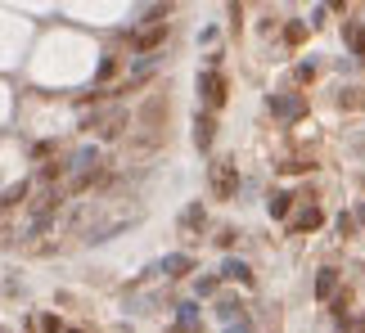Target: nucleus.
I'll return each instance as SVG.
<instances>
[{
    "label": "nucleus",
    "instance_id": "f257e3e1",
    "mask_svg": "<svg viewBox=\"0 0 365 333\" xmlns=\"http://www.w3.org/2000/svg\"><path fill=\"white\" fill-rule=\"evenodd\" d=\"M208 185H212L217 198H235V189H239V167L221 158V163H212V171H208Z\"/></svg>",
    "mask_w": 365,
    "mask_h": 333
},
{
    "label": "nucleus",
    "instance_id": "f03ea898",
    "mask_svg": "<svg viewBox=\"0 0 365 333\" xmlns=\"http://www.w3.org/2000/svg\"><path fill=\"white\" fill-rule=\"evenodd\" d=\"M271 113H275V117H284V122H297V117H306V99L297 90L271 95Z\"/></svg>",
    "mask_w": 365,
    "mask_h": 333
},
{
    "label": "nucleus",
    "instance_id": "7ed1b4c3",
    "mask_svg": "<svg viewBox=\"0 0 365 333\" xmlns=\"http://www.w3.org/2000/svg\"><path fill=\"white\" fill-rule=\"evenodd\" d=\"M127 122H131L127 108H109V113H100V117L91 122V131H95L100 140H113V136H122V127H127Z\"/></svg>",
    "mask_w": 365,
    "mask_h": 333
},
{
    "label": "nucleus",
    "instance_id": "20e7f679",
    "mask_svg": "<svg viewBox=\"0 0 365 333\" xmlns=\"http://www.w3.org/2000/svg\"><path fill=\"white\" fill-rule=\"evenodd\" d=\"M199 95H203L208 108H221V104H226V77H221V72H203V77H199Z\"/></svg>",
    "mask_w": 365,
    "mask_h": 333
},
{
    "label": "nucleus",
    "instance_id": "39448f33",
    "mask_svg": "<svg viewBox=\"0 0 365 333\" xmlns=\"http://www.w3.org/2000/svg\"><path fill=\"white\" fill-rule=\"evenodd\" d=\"M320 221H325V212H320L316 203H306L302 212L289 221V234H311V230H320Z\"/></svg>",
    "mask_w": 365,
    "mask_h": 333
},
{
    "label": "nucleus",
    "instance_id": "423d86ee",
    "mask_svg": "<svg viewBox=\"0 0 365 333\" xmlns=\"http://www.w3.org/2000/svg\"><path fill=\"white\" fill-rule=\"evenodd\" d=\"M158 270L167 275V279H180V275H189V270H194V257H189V252H171L167 261L158 266Z\"/></svg>",
    "mask_w": 365,
    "mask_h": 333
},
{
    "label": "nucleus",
    "instance_id": "0eeeda50",
    "mask_svg": "<svg viewBox=\"0 0 365 333\" xmlns=\"http://www.w3.org/2000/svg\"><path fill=\"white\" fill-rule=\"evenodd\" d=\"M212 140H217V122L208 117V113H199V117H194V145L199 149H212Z\"/></svg>",
    "mask_w": 365,
    "mask_h": 333
},
{
    "label": "nucleus",
    "instance_id": "6e6552de",
    "mask_svg": "<svg viewBox=\"0 0 365 333\" xmlns=\"http://www.w3.org/2000/svg\"><path fill=\"white\" fill-rule=\"evenodd\" d=\"M334 293H339V270L329 266V270H320V275H316V298H320V302H329Z\"/></svg>",
    "mask_w": 365,
    "mask_h": 333
},
{
    "label": "nucleus",
    "instance_id": "1a4fd4ad",
    "mask_svg": "<svg viewBox=\"0 0 365 333\" xmlns=\"http://www.w3.org/2000/svg\"><path fill=\"white\" fill-rule=\"evenodd\" d=\"M266 207H271L275 221H289V207H293V194H284V189H275L271 198H266Z\"/></svg>",
    "mask_w": 365,
    "mask_h": 333
},
{
    "label": "nucleus",
    "instance_id": "9d476101",
    "mask_svg": "<svg viewBox=\"0 0 365 333\" xmlns=\"http://www.w3.org/2000/svg\"><path fill=\"white\" fill-rule=\"evenodd\" d=\"M199 225H203V203H189L185 212H180V234H194Z\"/></svg>",
    "mask_w": 365,
    "mask_h": 333
},
{
    "label": "nucleus",
    "instance_id": "9b49d317",
    "mask_svg": "<svg viewBox=\"0 0 365 333\" xmlns=\"http://www.w3.org/2000/svg\"><path fill=\"white\" fill-rule=\"evenodd\" d=\"M221 279H230V284H253V270H248L244 261H226V266H221Z\"/></svg>",
    "mask_w": 365,
    "mask_h": 333
},
{
    "label": "nucleus",
    "instance_id": "f8f14e48",
    "mask_svg": "<svg viewBox=\"0 0 365 333\" xmlns=\"http://www.w3.org/2000/svg\"><path fill=\"white\" fill-rule=\"evenodd\" d=\"M348 45H352V54H365V18L348 27Z\"/></svg>",
    "mask_w": 365,
    "mask_h": 333
},
{
    "label": "nucleus",
    "instance_id": "ddd939ff",
    "mask_svg": "<svg viewBox=\"0 0 365 333\" xmlns=\"http://www.w3.org/2000/svg\"><path fill=\"white\" fill-rule=\"evenodd\" d=\"M23 198H27V185H14V189L0 194V207H14V203H23Z\"/></svg>",
    "mask_w": 365,
    "mask_h": 333
},
{
    "label": "nucleus",
    "instance_id": "4468645a",
    "mask_svg": "<svg viewBox=\"0 0 365 333\" xmlns=\"http://www.w3.org/2000/svg\"><path fill=\"white\" fill-rule=\"evenodd\" d=\"M284 41H289V45H302V41H306V23H289V27H284Z\"/></svg>",
    "mask_w": 365,
    "mask_h": 333
},
{
    "label": "nucleus",
    "instance_id": "2eb2a0df",
    "mask_svg": "<svg viewBox=\"0 0 365 333\" xmlns=\"http://www.w3.org/2000/svg\"><path fill=\"white\" fill-rule=\"evenodd\" d=\"M158 41H162V27H153V32H145V36H140L136 45H140V50H153V45H158Z\"/></svg>",
    "mask_w": 365,
    "mask_h": 333
},
{
    "label": "nucleus",
    "instance_id": "dca6fc26",
    "mask_svg": "<svg viewBox=\"0 0 365 333\" xmlns=\"http://www.w3.org/2000/svg\"><path fill=\"white\" fill-rule=\"evenodd\" d=\"M41 333H59V320H54V316H41Z\"/></svg>",
    "mask_w": 365,
    "mask_h": 333
},
{
    "label": "nucleus",
    "instance_id": "f3484780",
    "mask_svg": "<svg viewBox=\"0 0 365 333\" xmlns=\"http://www.w3.org/2000/svg\"><path fill=\"white\" fill-rule=\"evenodd\" d=\"M343 329L348 333H365V320H343Z\"/></svg>",
    "mask_w": 365,
    "mask_h": 333
},
{
    "label": "nucleus",
    "instance_id": "a211bd4d",
    "mask_svg": "<svg viewBox=\"0 0 365 333\" xmlns=\"http://www.w3.org/2000/svg\"><path fill=\"white\" fill-rule=\"evenodd\" d=\"M361 221H365V207H361Z\"/></svg>",
    "mask_w": 365,
    "mask_h": 333
},
{
    "label": "nucleus",
    "instance_id": "6ab92c4d",
    "mask_svg": "<svg viewBox=\"0 0 365 333\" xmlns=\"http://www.w3.org/2000/svg\"><path fill=\"white\" fill-rule=\"evenodd\" d=\"M68 333H81V329H68Z\"/></svg>",
    "mask_w": 365,
    "mask_h": 333
}]
</instances>
